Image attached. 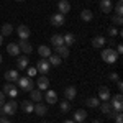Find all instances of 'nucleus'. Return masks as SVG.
I'll list each match as a JSON object with an SVG mask.
<instances>
[{
	"label": "nucleus",
	"instance_id": "1",
	"mask_svg": "<svg viewBox=\"0 0 123 123\" xmlns=\"http://www.w3.org/2000/svg\"><path fill=\"white\" fill-rule=\"evenodd\" d=\"M102 59H104L107 64H115L117 59H118V54L113 48H108V49H104L102 51Z\"/></svg>",
	"mask_w": 123,
	"mask_h": 123
},
{
	"label": "nucleus",
	"instance_id": "2",
	"mask_svg": "<svg viewBox=\"0 0 123 123\" xmlns=\"http://www.w3.org/2000/svg\"><path fill=\"white\" fill-rule=\"evenodd\" d=\"M18 87L21 90H25V92H31L33 90V87H35V82L31 80V77H18Z\"/></svg>",
	"mask_w": 123,
	"mask_h": 123
},
{
	"label": "nucleus",
	"instance_id": "3",
	"mask_svg": "<svg viewBox=\"0 0 123 123\" xmlns=\"http://www.w3.org/2000/svg\"><path fill=\"white\" fill-rule=\"evenodd\" d=\"M17 108H18V104L15 100H10V102H5V104L2 105V113L3 115H13L17 112Z\"/></svg>",
	"mask_w": 123,
	"mask_h": 123
},
{
	"label": "nucleus",
	"instance_id": "4",
	"mask_svg": "<svg viewBox=\"0 0 123 123\" xmlns=\"http://www.w3.org/2000/svg\"><path fill=\"white\" fill-rule=\"evenodd\" d=\"M49 69H51V64L48 62V59H44V57H43L41 61H38V62H36V71H38V72H41L43 76H46L48 72H49Z\"/></svg>",
	"mask_w": 123,
	"mask_h": 123
},
{
	"label": "nucleus",
	"instance_id": "5",
	"mask_svg": "<svg viewBox=\"0 0 123 123\" xmlns=\"http://www.w3.org/2000/svg\"><path fill=\"white\" fill-rule=\"evenodd\" d=\"M110 102V105H112V110L113 112H122L123 108V104H122V94H117L112 98V100H108Z\"/></svg>",
	"mask_w": 123,
	"mask_h": 123
},
{
	"label": "nucleus",
	"instance_id": "6",
	"mask_svg": "<svg viewBox=\"0 0 123 123\" xmlns=\"http://www.w3.org/2000/svg\"><path fill=\"white\" fill-rule=\"evenodd\" d=\"M3 94L8 95V97H12V98H15V97L18 95V89L12 84V82H7V84L3 85Z\"/></svg>",
	"mask_w": 123,
	"mask_h": 123
},
{
	"label": "nucleus",
	"instance_id": "7",
	"mask_svg": "<svg viewBox=\"0 0 123 123\" xmlns=\"http://www.w3.org/2000/svg\"><path fill=\"white\" fill-rule=\"evenodd\" d=\"M110 89L108 87H105V85H102L100 89H98V100H102V102H108L110 100Z\"/></svg>",
	"mask_w": 123,
	"mask_h": 123
},
{
	"label": "nucleus",
	"instance_id": "8",
	"mask_svg": "<svg viewBox=\"0 0 123 123\" xmlns=\"http://www.w3.org/2000/svg\"><path fill=\"white\" fill-rule=\"evenodd\" d=\"M51 23H53L54 26H62V25L66 23V18H64L62 13H54V15L51 17Z\"/></svg>",
	"mask_w": 123,
	"mask_h": 123
},
{
	"label": "nucleus",
	"instance_id": "9",
	"mask_svg": "<svg viewBox=\"0 0 123 123\" xmlns=\"http://www.w3.org/2000/svg\"><path fill=\"white\" fill-rule=\"evenodd\" d=\"M57 8H59V13L66 15V13L71 12V3H69L67 0H59V2H57Z\"/></svg>",
	"mask_w": 123,
	"mask_h": 123
},
{
	"label": "nucleus",
	"instance_id": "10",
	"mask_svg": "<svg viewBox=\"0 0 123 123\" xmlns=\"http://www.w3.org/2000/svg\"><path fill=\"white\" fill-rule=\"evenodd\" d=\"M77 95V90L74 85H69V87H66L64 89V97H66V100H74Z\"/></svg>",
	"mask_w": 123,
	"mask_h": 123
},
{
	"label": "nucleus",
	"instance_id": "11",
	"mask_svg": "<svg viewBox=\"0 0 123 123\" xmlns=\"http://www.w3.org/2000/svg\"><path fill=\"white\" fill-rule=\"evenodd\" d=\"M18 71L17 69H10L5 72V79H7V82H17L18 80Z\"/></svg>",
	"mask_w": 123,
	"mask_h": 123
},
{
	"label": "nucleus",
	"instance_id": "12",
	"mask_svg": "<svg viewBox=\"0 0 123 123\" xmlns=\"http://www.w3.org/2000/svg\"><path fill=\"white\" fill-rule=\"evenodd\" d=\"M36 84H38L39 90H48V87H49V79H48V76H39Z\"/></svg>",
	"mask_w": 123,
	"mask_h": 123
},
{
	"label": "nucleus",
	"instance_id": "13",
	"mask_svg": "<svg viewBox=\"0 0 123 123\" xmlns=\"http://www.w3.org/2000/svg\"><path fill=\"white\" fill-rule=\"evenodd\" d=\"M100 10H102L104 13H110V12L113 10L112 0H100Z\"/></svg>",
	"mask_w": 123,
	"mask_h": 123
},
{
	"label": "nucleus",
	"instance_id": "14",
	"mask_svg": "<svg viewBox=\"0 0 123 123\" xmlns=\"http://www.w3.org/2000/svg\"><path fill=\"white\" fill-rule=\"evenodd\" d=\"M17 31H18L20 39H28V36H30V28L26 26V25H20L18 28H17Z\"/></svg>",
	"mask_w": 123,
	"mask_h": 123
},
{
	"label": "nucleus",
	"instance_id": "15",
	"mask_svg": "<svg viewBox=\"0 0 123 123\" xmlns=\"http://www.w3.org/2000/svg\"><path fill=\"white\" fill-rule=\"evenodd\" d=\"M18 46H20V51H23L25 54H30L31 51H33V46L30 44L26 39H20V43H18Z\"/></svg>",
	"mask_w": 123,
	"mask_h": 123
},
{
	"label": "nucleus",
	"instance_id": "16",
	"mask_svg": "<svg viewBox=\"0 0 123 123\" xmlns=\"http://www.w3.org/2000/svg\"><path fill=\"white\" fill-rule=\"evenodd\" d=\"M44 98H46V102L49 105H53V104H56V102H57V94L54 92V90H46Z\"/></svg>",
	"mask_w": 123,
	"mask_h": 123
},
{
	"label": "nucleus",
	"instance_id": "17",
	"mask_svg": "<svg viewBox=\"0 0 123 123\" xmlns=\"http://www.w3.org/2000/svg\"><path fill=\"white\" fill-rule=\"evenodd\" d=\"M105 43H107V39L104 36H94V39H92V46L97 49H102L105 46Z\"/></svg>",
	"mask_w": 123,
	"mask_h": 123
},
{
	"label": "nucleus",
	"instance_id": "18",
	"mask_svg": "<svg viewBox=\"0 0 123 123\" xmlns=\"http://www.w3.org/2000/svg\"><path fill=\"white\" fill-rule=\"evenodd\" d=\"M7 53H8L10 56H18L21 51H20V46L17 43H10L8 46H7Z\"/></svg>",
	"mask_w": 123,
	"mask_h": 123
},
{
	"label": "nucleus",
	"instance_id": "19",
	"mask_svg": "<svg viewBox=\"0 0 123 123\" xmlns=\"http://www.w3.org/2000/svg\"><path fill=\"white\" fill-rule=\"evenodd\" d=\"M28 57L26 56H20L18 59H17V69H20V71H23V69H26L28 67Z\"/></svg>",
	"mask_w": 123,
	"mask_h": 123
},
{
	"label": "nucleus",
	"instance_id": "20",
	"mask_svg": "<svg viewBox=\"0 0 123 123\" xmlns=\"http://www.w3.org/2000/svg\"><path fill=\"white\" fill-rule=\"evenodd\" d=\"M85 118H87V112H85V110L80 108V110H76V112H74V122H76V123L84 122Z\"/></svg>",
	"mask_w": 123,
	"mask_h": 123
},
{
	"label": "nucleus",
	"instance_id": "21",
	"mask_svg": "<svg viewBox=\"0 0 123 123\" xmlns=\"http://www.w3.org/2000/svg\"><path fill=\"white\" fill-rule=\"evenodd\" d=\"M33 112H35L36 115H46V112H48V107H46L44 104H41V102H38V104L35 105Z\"/></svg>",
	"mask_w": 123,
	"mask_h": 123
},
{
	"label": "nucleus",
	"instance_id": "22",
	"mask_svg": "<svg viewBox=\"0 0 123 123\" xmlns=\"http://www.w3.org/2000/svg\"><path fill=\"white\" fill-rule=\"evenodd\" d=\"M21 108L25 110V113H33L35 104H33L31 100H23V102H21Z\"/></svg>",
	"mask_w": 123,
	"mask_h": 123
},
{
	"label": "nucleus",
	"instance_id": "23",
	"mask_svg": "<svg viewBox=\"0 0 123 123\" xmlns=\"http://www.w3.org/2000/svg\"><path fill=\"white\" fill-rule=\"evenodd\" d=\"M56 53L59 57H69V48L66 44H62V46H57L56 48Z\"/></svg>",
	"mask_w": 123,
	"mask_h": 123
},
{
	"label": "nucleus",
	"instance_id": "24",
	"mask_svg": "<svg viewBox=\"0 0 123 123\" xmlns=\"http://www.w3.org/2000/svg\"><path fill=\"white\" fill-rule=\"evenodd\" d=\"M80 18H82V21H90V20L94 18V13H92V10H89V8H85L80 12Z\"/></svg>",
	"mask_w": 123,
	"mask_h": 123
},
{
	"label": "nucleus",
	"instance_id": "25",
	"mask_svg": "<svg viewBox=\"0 0 123 123\" xmlns=\"http://www.w3.org/2000/svg\"><path fill=\"white\" fill-rule=\"evenodd\" d=\"M51 44H53L54 48L62 46V44H64V39H62L61 35H53V36H51Z\"/></svg>",
	"mask_w": 123,
	"mask_h": 123
},
{
	"label": "nucleus",
	"instance_id": "26",
	"mask_svg": "<svg viewBox=\"0 0 123 123\" xmlns=\"http://www.w3.org/2000/svg\"><path fill=\"white\" fill-rule=\"evenodd\" d=\"M38 53H39V56L44 57V59H48V57L51 56V49L48 46H44V44H41V46L38 48Z\"/></svg>",
	"mask_w": 123,
	"mask_h": 123
},
{
	"label": "nucleus",
	"instance_id": "27",
	"mask_svg": "<svg viewBox=\"0 0 123 123\" xmlns=\"http://www.w3.org/2000/svg\"><path fill=\"white\" fill-rule=\"evenodd\" d=\"M62 39H64V44L69 48V46H72V44H74V41H76V36H74L72 33H67V35H64V36H62Z\"/></svg>",
	"mask_w": 123,
	"mask_h": 123
},
{
	"label": "nucleus",
	"instance_id": "28",
	"mask_svg": "<svg viewBox=\"0 0 123 123\" xmlns=\"http://www.w3.org/2000/svg\"><path fill=\"white\" fill-rule=\"evenodd\" d=\"M61 59H62V57H59L57 54H54V56L51 54V56L48 57V62H49L51 66H61V62H62Z\"/></svg>",
	"mask_w": 123,
	"mask_h": 123
},
{
	"label": "nucleus",
	"instance_id": "29",
	"mask_svg": "<svg viewBox=\"0 0 123 123\" xmlns=\"http://www.w3.org/2000/svg\"><path fill=\"white\" fill-rule=\"evenodd\" d=\"M12 33H13V26H12L10 23H5V25L2 26V33H0V35H2V36H10Z\"/></svg>",
	"mask_w": 123,
	"mask_h": 123
},
{
	"label": "nucleus",
	"instance_id": "30",
	"mask_svg": "<svg viewBox=\"0 0 123 123\" xmlns=\"http://www.w3.org/2000/svg\"><path fill=\"white\" fill-rule=\"evenodd\" d=\"M85 104H87V107H90V108H97V107L100 105V100H98L97 97H90V98L85 100Z\"/></svg>",
	"mask_w": 123,
	"mask_h": 123
},
{
	"label": "nucleus",
	"instance_id": "31",
	"mask_svg": "<svg viewBox=\"0 0 123 123\" xmlns=\"http://www.w3.org/2000/svg\"><path fill=\"white\" fill-rule=\"evenodd\" d=\"M59 108H61L62 113H67V112L71 110V104H69V100H66V98L61 100V102H59Z\"/></svg>",
	"mask_w": 123,
	"mask_h": 123
},
{
	"label": "nucleus",
	"instance_id": "32",
	"mask_svg": "<svg viewBox=\"0 0 123 123\" xmlns=\"http://www.w3.org/2000/svg\"><path fill=\"white\" fill-rule=\"evenodd\" d=\"M30 95H31V102H41V98H43L41 90H31Z\"/></svg>",
	"mask_w": 123,
	"mask_h": 123
},
{
	"label": "nucleus",
	"instance_id": "33",
	"mask_svg": "<svg viewBox=\"0 0 123 123\" xmlns=\"http://www.w3.org/2000/svg\"><path fill=\"white\" fill-rule=\"evenodd\" d=\"M98 107H100V110H102L105 115H108L110 112H112V105H110V102H104V104H100Z\"/></svg>",
	"mask_w": 123,
	"mask_h": 123
},
{
	"label": "nucleus",
	"instance_id": "34",
	"mask_svg": "<svg viewBox=\"0 0 123 123\" xmlns=\"http://www.w3.org/2000/svg\"><path fill=\"white\" fill-rule=\"evenodd\" d=\"M122 13H123V3L122 0H118L117 5H115V15H122Z\"/></svg>",
	"mask_w": 123,
	"mask_h": 123
},
{
	"label": "nucleus",
	"instance_id": "35",
	"mask_svg": "<svg viewBox=\"0 0 123 123\" xmlns=\"http://www.w3.org/2000/svg\"><path fill=\"white\" fill-rule=\"evenodd\" d=\"M112 23H113V25H118V26H120V25L123 23L122 15H113V17H112Z\"/></svg>",
	"mask_w": 123,
	"mask_h": 123
},
{
	"label": "nucleus",
	"instance_id": "36",
	"mask_svg": "<svg viewBox=\"0 0 123 123\" xmlns=\"http://www.w3.org/2000/svg\"><path fill=\"white\" fill-rule=\"evenodd\" d=\"M113 118H115V122H117V123H122V122H123L122 112H115V117H113Z\"/></svg>",
	"mask_w": 123,
	"mask_h": 123
},
{
	"label": "nucleus",
	"instance_id": "37",
	"mask_svg": "<svg viewBox=\"0 0 123 123\" xmlns=\"http://www.w3.org/2000/svg\"><path fill=\"white\" fill-rule=\"evenodd\" d=\"M38 74V71H36V67H30L28 69V77H33Z\"/></svg>",
	"mask_w": 123,
	"mask_h": 123
},
{
	"label": "nucleus",
	"instance_id": "38",
	"mask_svg": "<svg viewBox=\"0 0 123 123\" xmlns=\"http://www.w3.org/2000/svg\"><path fill=\"white\" fill-rule=\"evenodd\" d=\"M108 79H110L112 82H117V80H118V74H117V72H112V74L108 76Z\"/></svg>",
	"mask_w": 123,
	"mask_h": 123
},
{
	"label": "nucleus",
	"instance_id": "39",
	"mask_svg": "<svg viewBox=\"0 0 123 123\" xmlns=\"http://www.w3.org/2000/svg\"><path fill=\"white\" fill-rule=\"evenodd\" d=\"M108 35H110V36H117V35H118V31H117V28H115V26H112V28L108 30Z\"/></svg>",
	"mask_w": 123,
	"mask_h": 123
},
{
	"label": "nucleus",
	"instance_id": "40",
	"mask_svg": "<svg viewBox=\"0 0 123 123\" xmlns=\"http://www.w3.org/2000/svg\"><path fill=\"white\" fill-rule=\"evenodd\" d=\"M3 104H5V94H3V92H0V107H2Z\"/></svg>",
	"mask_w": 123,
	"mask_h": 123
},
{
	"label": "nucleus",
	"instance_id": "41",
	"mask_svg": "<svg viewBox=\"0 0 123 123\" xmlns=\"http://www.w3.org/2000/svg\"><path fill=\"white\" fill-rule=\"evenodd\" d=\"M115 51H117V54H122V53H123V46H122V44H118Z\"/></svg>",
	"mask_w": 123,
	"mask_h": 123
},
{
	"label": "nucleus",
	"instance_id": "42",
	"mask_svg": "<svg viewBox=\"0 0 123 123\" xmlns=\"http://www.w3.org/2000/svg\"><path fill=\"white\" fill-rule=\"evenodd\" d=\"M0 123H10V120L7 117H2V115H0Z\"/></svg>",
	"mask_w": 123,
	"mask_h": 123
},
{
	"label": "nucleus",
	"instance_id": "43",
	"mask_svg": "<svg viewBox=\"0 0 123 123\" xmlns=\"http://www.w3.org/2000/svg\"><path fill=\"white\" fill-rule=\"evenodd\" d=\"M117 87H118V90H122V89H123V82H122V80H117Z\"/></svg>",
	"mask_w": 123,
	"mask_h": 123
},
{
	"label": "nucleus",
	"instance_id": "44",
	"mask_svg": "<svg viewBox=\"0 0 123 123\" xmlns=\"http://www.w3.org/2000/svg\"><path fill=\"white\" fill-rule=\"evenodd\" d=\"M64 123H76V122H74V120H66Z\"/></svg>",
	"mask_w": 123,
	"mask_h": 123
},
{
	"label": "nucleus",
	"instance_id": "45",
	"mask_svg": "<svg viewBox=\"0 0 123 123\" xmlns=\"http://www.w3.org/2000/svg\"><path fill=\"white\" fill-rule=\"evenodd\" d=\"M2 43H3V36L0 35V46H2Z\"/></svg>",
	"mask_w": 123,
	"mask_h": 123
},
{
	"label": "nucleus",
	"instance_id": "46",
	"mask_svg": "<svg viewBox=\"0 0 123 123\" xmlns=\"http://www.w3.org/2000/svg\"><path fill=\"white\" fill-rule=\"evenodd\" d=\"M92 123H102V122H100V120H94Z\"/></svg>",
	"mask_w": 123,
	"mask_h": 123
},
{
	"label": "nucleus",
	"instance_id": "47",
	"mask_svg": "<svg viewBox=\"0 0 123 123\" xmlns=\"http://www.w3.org/2000/svg\"><path fill=\"white\" fill-rule=\"evenodd\" d=\"M0 64H2V56H0Z\"/></svg>",
	"mask_w": 123,
	"mask_h": 123
},
{
	"label": "nucleus",
	"instance_id": "48",
	"mask_svg": "<svg viewBox=\"0 0 123 123\" xmlns=\"http://www.w3.org/2000/svg\"><path fill=\"white\" fill-rule=\"evenodd\" d=\"M17 2H23V0H17Z\"/></svg>",
	"mask_w": 123,
	"mask_h": 123
},
{
	"label": "nucleus",
	"instance_id": "49",
	"mask_svg": "<svg viewBox=\"0 0 123 123\" xmlns=\"http://www.w3.org/2000/svg\"><path fill=\"white\" fill-rule=\"evenodd\" d=\"M0 115H3V113H2V110H0Z\"/></svg>",
	"mask_w": 123,
	"mask_h": 123
},
{
	"label": "nucleus",
	"instance_id": "50",
	"mask_svg": "<svg viewBox=\"0 0 123 123\" xmlns=\"http://www.w3.org/2000/svg\"><path fill=\"white\" fill-rule=\"evenodd\" d=\"M79 123H84V122H79Z\"/></svg>",
	"mask_w": 123,
	"mask_h": 123
}]
</instances>
